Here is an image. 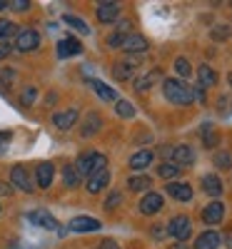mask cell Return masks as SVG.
<instances>
[{"mask_svg": "<svg viewBox=\"0 0 232 249\" xmlns=\"http://www.w3.org/2000/svg\"><path fill=\"white\" fill-rule=\"evenodd\" d=\"M10 182L18 187V190H23V192H33L35 190V184H33V179H30V175H28V170L23 167V164H18V167L10 170Z\"/></svg>", "mask_w": 232, "mask_h": 249, "instance_id": "277c9868", "label": "cell"}, {"mask_svg": "<svg viewBox=\"0 0 232 249\" xmlns=\"http://www.w3.org/2000/svg\"><path fill=\"white\" fill-rule=\"evenodd\" d=\"M197 77H200V85H215V82H217V72L213 70V68H210V65H202L200 70H197Z\"/></svg>", "mask_w": 232, "mask_h": 249, "instance_id": "603a6c76", "label": "cell"}, {"mask_svg": "<svg viewBox=\"0 0 232 249\" xmlns=\"http://www.w3.org/2000/svg\"><path fill=\"white\" fill-rule=\"evenodd\" d=\"M157 77H160V72H157V70H153L150 75H145V77H137V80H135V90H137V92L150 90V85H153V82H155Z\"/></svg>", "mask_w": 232, "mask_h": 249, "instance_id": "cb8c5ba5", "label": "cell"}, {"mask_svg": "<svg viewBox=\"0 0 232 249\" xmlns=\"http://www.w3.org/2000/svg\"><path fill=\"white\" fill-rule=\"evenodd\" d=\"M202 190H205L207 195H213V197H220V195H222V182H220V177H217V175H205V177H202Z\"/></svg>", "mask_w": 232, "mask_h": 249, "instance_id": "44dd1931", "label": "cell"}, {"mask_svg": "<svg viewBox=\"0 0 232 249\" xmlns=\"http://www.w3.org/2000/svg\"><path fill=\"white\" fill-rule=\"evenodd\" d=\"M190 232H193V224H190V219L187 217H173L170 219V224H167V234H173L175 239H180V242H185L187 237H190Z\"/></svg>", "mask_w": 232, "mask_h": 249, "instance_id": "7a4b0ae2", "label": "cell"}, {"mask_svg": "<svg viewBox=\"0 0 232 249\" xmlns=\"http://www.w3.org/2000/svg\"><path fill=\"white\" fill-rule=\"evenodd\" d=\"M97 127H100V117H97V115H90V117H88V122H85V127H82V135L90 137Z\"/></svg>", "mask_w": 232, "mask_h": 249, "instance_id": "4dcf8cb0", "label": "cell"}, {"mask_svg": "<svg viewBox=\"0 0 232 249\" xmlns=\"http://www.w3.org/2000/svg\"><path fill=\"white\" fill-rule=\"evenodd\" d=\"M175 72H177L180 77H187V75H190V62H187L185 57H177V60H175Z\"/></svg>", "mask_w": 232, "mask_h": 249, "instance_id": "1f68e13d", "label": "cell"}, {"mask_svg": "<svg viewBox=\"0 0 232 249\" xmlns=\"http://www.w3.org/2000/svg\"><path fill=\"white\" fill-rule=\"evenodd\" d=\"M122 202V195L120 192H110V197L108 199H105V210H108V212H113L115 210V207Z\"/></svg>", "mask_w": 232, "mask_h": 249, "instance_id": "d6a6232c", "label": "cell"}, {"mask_svg": "<svg viewBox=\"0 0 232 249\" xmlns=\"http://www.w3.org/2000/svg\"><path fill=\"white\" fill-rule=\"evenodd\" d=\"M215 164H217L220 170H227L230 164H232V157H230L227 152H217V155H215Z\"/></svg>", "mask_w": 232, "mask_h": 249, "instance_id": "836d02e7", "label": "cell"}, {"mask_svg": "<svg viewBox=\"0 0 232 249\" xmlns=\"http://www.w3.org/2000/svg\"><path fill=\"white\" fill-rule=\"evenodd\" d=\"M0 195H13V187H8L5 182H0Z\"/></svg>", "mask_w": 232, "mask_h": 249, "instance_id": "7bdbcfd3", "label": "cell"}, {"mask_svg": "<svg viewBox=\"0 0 232 249\" xmlns=\"http://www.w3.org/2000/svg\"><path fill=\"white\" fill-rule=\"evenodd\" d=\"M13 77H15V72H13V70H5V72H3V80H0V85L8 88V82H10Z\"/></svg>", "mask_w": 232, "mask_h": 249, "instance_id": "60d3db41", "label": "cell"}, {"mask_svg": "<svg viewBox=\"0 0 232 249\" xmlns=\"http://www.w3.org/2000/svg\"><path fill=\"white\" fill-rule=\"evenodd\" d=\"M28 217H30L33 224L43 227V230H55V227H58V222L53 219V214H48L45 210H35V212H30Z\"/></svg>", "mask_w": 232, "mask_h": 249, "instance_id": "9a60e30c", "label": "cell"}, {"mask_svg": "<svg viewBox=\"0 0 232 249\" xmlns=\"http://www.w3.org/2000/svg\"><path fill=\"white\" fill-rule=\"evenodd\" d=\"M95 157H97V152H88V155H82V157H77V164H75V170H77V175L80 177H90L93 175V167H95Z\"/></svg>", "mask_w": 232, "mask_h": 249, "instance_id": "2e32d148", "label": "cell"}, {"mask_svg": "<svg viewBox=\"0 0 232 249\" xmlns=\"http://www.w3.org/2000/svg\"><path fill=\"white\" fill-rule=\"evenodd\" d=\"M10 53H13V45L10 43H0V60H5Z\"/></svg>", "mask_w": 232, "mask_h": 249, "instance_id": "f35d334b", "label": "cell"}, {"mask_svg": "<svg viewBox=\"0 0 232 249\" xmlns=\"http://www.w3.org/2000/svg\"><path fill=\"white\" fill-rule=\"evenodd\" d=\"M35 95H38L35 85H28V88H25V92H23V105H33V100H35Z\"/></svg>", "mask_w": 232, "mask_h": 249, "instance_id": "e575fe53", "label": "cell"}, {"mask_svg": "<svg viewBox=\"0 0 232 249\" xmlns=\"http://www.w3.org/2000/svg\"><path fill=\"white\" fill-rule=\"evenodd\" d=\"M62 179H65L68 187H77L80 184V175L75 170V164H65V170H62Z\"/></svg>", "mask_w": 232, "mask_h": 249, "instance_id": "484cf974", "label": "cell"}, {"mask_svg": "<svg viewBox=\"0 0 232 249\" xmlns=\"http://www.w3.org/2000/svg\"><path fill=\"white\" fill-rule=\"evenodd\" d=\"M170 157H173V164H177V167H187V164L195 162V150L190 147V144H177V147L170 150Z\"/></svg>", "mask_w": 232, "mask_h": 249, "instance_id": "3957f363", "label": "cell"}, {"mask_svg": "<svg viewBox=\"0 0 232 249\" xmlns=\"http://www.w3.org/2000/svg\"><path fill=\"white\" fill-rule=\"evenodd\" d=\"M15 10H28L30 8V3H28V0H13V3H10Z\"/></svg>", "mask_w": 232, "mask_h": 249, "instance_id": "ab89813d", "label": "cell"}, {"mask_svg": "<svg viewBox=\"0 0 232 249\" xmlns=\"http://www.w3.org/2000/svg\"><path fill=\"white\" fill-rule=\"evenodd\" d=\"M122 50H128V53H145L147 50V40L142 35H125L122 40Z\"/></svg>", "mask_w": 232, "mask_h": 249, "instance_id": "5bb4252c", "label": "cell"}, {"mask_svg": "<svg viewBox=\"0 0 232 249\" xmlns=\"http://www.w3.org/2000/svg\"><path fill=\"white\" fill-rule=\"evenodd\" d=\"M15 28H13V23L10 20H0V37H5V35H10Z\"/></svg>", "mask_w": 232, "mask_h": 249, "instance_id": "74e56055", "label": "cell"}, {"mask_svg": "<svg viewBox=\"0 0 232 249\" xmlns=\"http://www.w3.org/2000/svg\"><path fill=\"white\" fill-rule=\"evenodd\" d=\"M122 40H125V35H122V33H115V35L108 37V45H110V48H122Z\"/></svg>", "mask_w": 232, "mask_h": 249, "instance_id": "8d00e7d4", "label": "cell"}, {"mask_svg": "<svg viewBox=\"0 0 232 249\" xmlns=\"http://www.w3.org/2000/svg\"><path fill=\"white\" fill-rule=\"evenodd\" d=\"M100 249H120V247H117V244H115L113 239H105V242L100 244Z\"/></svg>", "mask_w": 232, "mask_h": 249, "instance_id": "b9f144b4", "label": "cell"}, {"mask_svg": "<svg viewBox=\"0 0 232 249\" xmlns=\"http://www.w3.org/2000/svg\"><path fill=\"white\" fill-rule=\"evenodd\" d=\"M167 230H162V227H155V230H153V237H162Z\"/></svg>", "mask_w": 232, "mask_h": 249, "instance_id": "f6af8a7d", "label": "cell"}, {"mask_svg": "<svg viewBox=\"0 0 232 249\" xmlns=\"http://www.w3.org/2000/svg\"><path fill=\"white\" fill-rule=\"evenodd\" d=\"M62 20H65V23L70 25V28H75V30H80V33H90V28L85 25V20H82V18H75V15H62Z\"/></svg>", "mask_w": 232, "mask_h": 249, "instance_id": "83f0119b", "label": "cell"}, {"mask_svg": "<svg viewBox=\"0 0 232 249\" xmlns=\"http://www.w3.org/2000/svg\"><path fill=\"white\" fill-rule=\"evenodd\" d=\"M202 140H205V147H215V144H217V132L213 130V124H205V127H202Z\"/></svg>", "mask_w": 232, "mask_h": 249, "instance_id": "f546056e", "label": "cell"}, {"mask_svg": "<svg viewBox=\"0 0 232 249\" xmlns=\"http://www.w3.org/2000/svg\"><path fill=\"white\" fill-rule=\"evenodd\" d=\"M40 45V35L35 33V30H23L18 35V40L13 43V48H18L20 53H30V50H35Z\"/></svg>", "mask_w": 232, "mask_h": 249, "instance_id": "5b68a950", "label": "cell"}, {"mask_svg": "<svg viewBox=\"0 0 232 249\" xmlns=\"http://www.w3.org/2000/svg\"><path fill=\"white\" fill-rule=\"evenodd\" d=\"M108 182H110V172H108V170H102V172H95V175H90V179H88V192H90V195H97V192H102L105 187H108Z\"/></svg>", "mask_w": 232, "mask_h": 249, "instance_id": "7c38bea8", "label": "cell"}, {"mask_svg": "<svg viewBox=\"0 0 232 249\" xmlns=\"http://www.w3.org/2000/svg\"><path fill=\"white\" fill-rule=\"evenodd\" d=\"M167 195H173L177 202H190L193 199V187L185 182H173V184H167Z\"/></svg>", "mask_w": 232, "mask_h": 249, "instance_id": "8fae6325", "label": "cell"}, {"mask_svg": "<svg viewBox=\"0 0 232 249\" xmlns=\"http://www.w3.org/2000/svg\"><path fill=\"white\" fill-rule=\"evenodd\" d=\"M53 164L50 162H43V164H38V170H35V179H38V187L40 190H48V187L53 184Z\"/></svg>", "mask_w": 232, "mask_h": 249, "instance_id": "9c48e42d", "label": "cell"}, {"mask_svg": "<svg viewBox=\"0 0 232 249\" xmlns=\"http://www.w3.org/2000/svg\"><path fill=\"white\" fill-rule=\"evenodd\" d=\"M100 222L97 219H93V217H75L73 222H70V230L73 232H97L100 230Z\"/></svg>", "mask_w": 232, "mask_h": 249, "instance_id": "4fadbf2b", "label": "cell"}, {"mask_svg": "<svg viewBox=\"0 0 232 249\" xmlns=\"http://www.w3.org/2000/svg\"><path fill=\"white\" fill-rule=\"evenodd\" d=\"M157 175L165 177V179H173V177L180 175V167H177V164H173V162H165V164H160V167H157Z\"/></svg>", "mask_w": 232, "mask_h": 249, "instance_id": "4316f807", "label": "cell"}, {"mask_svg": "<svg viewBox=\"0 0 232 249\" xmlns=\"http://www.w3.org/2000/svg\"><path fill=\"white\" fill-rule=\"evenodd\" d=\"M225 244L232 249V230H227V232H225Z\"/></svg>", "mask_w": 232, "mask_h": 249, "instance_id": "ee69618b", "label": "cell"}, {"mask_svg": "<svg viewBox=\"0 0 232 249\" xmlns=\"http://www.w3.org/2000/svg\"><path fill=\"white\" fill-rule=\"evenodd\" d=\"M80 53H82V45L73 37L62 40V43L58 45V57H70V55H80Z\"/></svg>", "mask_w": 232, "mask_h": 249, "instance_id": "ffe728a7", "label": "cell"}, {"mask_svg": "<svg viewBox=\"0 0 232 249\" xmlns=\"http://www.w3.org/2000/svg\"><path fill=\"white\" fill-rule=\"evenodd\" d=\"M150 162H153V152H150V150H140V152H135V155L130 157V167H133V170H145Z\"/></svg>", "mask_w": 232, "mask_h": 249, "instance_id": "7402d4cb", "label": "cell"}, {"mask_svg": "<svg viewBox=\"0 0 232 249\" xmlns=\"http://www.w3.org/2000/svg\"><path fill=\"white\" fill-rule=\"evenodd\" d=\"M220 242H222V237H220L217 232H205V234H200V237H197L195 249H217V247H220Z\"/></svg>", "mask_w": 232, "mask_h": 249, "instance_id": "ac0fdd59", "label": "cell"}, {"mask_svg": "<svg viewBox=\"0 0 232 249\" xmlns=\"http://www.w3.org/2000/svg\"><path fill=\"white\" fill-rule=\"evenodd\" d=\"M117 15H120L117 3H97V20L100 23H115Z\"/></svg>", "mask_w": 232, "mask_h": 249, "instance_id": "30bf717a", "label": "cell"}, {"mask_svg": "<svg viewBox=\"0 0 232 249\" xmlns=\"http://www.w3.org/2000/svg\"><path fill=\"white\" fill-rule=\"evenodd\" d=\"M75 122H77V110H75V107L62 110V112H55V115H53V124H55L58 130H62V132L70 130Z\"/></svg>", "mask_w": 232, "mask_h": 249, "instance_id": "8992f818", "label": "cell"}, {"mask_svg": "<svg viewBox=\"0 0 232 249\" xmlns=\"http://www.w3.org/2000/svg\"><path fill=\"white\" fill-rule=\"evenodd\" d=\"M135 70H137L135 62L122 60V62H117V65L113 68V75H115V80H130V77L135 75Z\"/></svg>", "mask_w": 232, "mask_h": 249, "instance_id": "d6986e66", "label": "cell"}, {"mask_svg": "<svg viewBox=\"0 0 232 249\" xmlns=\"http://www.w3.org/2000/svg\"><path fill=\"white\" fill-rule=\"evenodd\" d=\"M222 217H225V204H222V202H210L205 210H202L205 224H220Z\"/></svg>", "mask_w": 232, "mask_h": 249, "instance_id": "52a82bcc", "label": "cell"}, {"mask_svg": "<svg viewBox=\"0 0 232 249\" xmlns=\"http://www.w3.org/2000/svg\"><path fill=\"white\" fill-rule=\"evenodd\" d=\"M227 35H230L227 25H217V28H213V40H225Z\"/></svg>", "mask_w": 232, "mask_h": 249, "instance_id": "d590c367", "label": "cell"}, {"mask_svg": "<svg viewBox=\"0 0 232 249\" xmlns=\"http://www.w3.org/2000/svg\"><path fill=\"white\" fill-rule=\"evenodd\" d=\"M115 112L120 115V117H135V107L130 105V102L128 100H117V105H115Z\"/></svg>", "mask_w": 232, "mask_h": 249, "instance_id": "f1b7e54d", "label": "cell"}, {"mask_svg": "<svg viewBox=\"0 0 232 249\" xmlns=\"http://www.w3.org/2000/svg\"><path fill=\"white\" fill-rule=\"evenodd\" d=\"M162 92H165V97L170 100L173 105H193V100H195L190 85H185V82H180V80H165L162 82Z\"/></svg>", "mask_w": 232, "mask_h": 249, "instance_id": "6da1fadb", "label": "cell"}, {"mask_svg": "<svg viewBox=\"0 0 232 249\" xmlns=\"http://www.w3.org/2000/svg\"><path fill=\"white\" fill-rule=\"evenodd\" d=\"M227 82H230V88H232V75H230V77H227Z\"/></svg>", "mask_w": 232, "mask_h": 249, "instance_id": "7dc6e473", "label": "cell"}, {"mask_svg": "<svg viewBox=\"0 0 232 249\" xmlns=\"http://www.w3.org/2000/svg\"><path fill=\"white\" fill-rule=\"evenodd\" d=\"M160 210H162V195L147 192V195L142 197V202H140V212H142V214H155V212H160Z\"/></svg>", "mask_w": 232, "mask_h": 249, "instance_id": "ba28073f", "label": "cell"}, {"mask_svg": "<svg viewBox=\"0 0 232 249\" xmlns=\"http://www.w3.org/2000/svg\"><path fill=\"white\" fill-rule=\"evenodd\" d=\"M90 85H93V90H95V95H97L100 100H105V102H117V92H115L113 88H108L105 82L90 80Z\"/></svg>", "mask_w": 232, "mask_h": 249, "instance_id": "e0dca14e", "label": "cell"}, {"mask_svg": "<svg viewBox=\"0 0 232 249\" xmlns=\"http://www.w3.org/2000/svg\"><path fill=\"white\" fill-rule=\"evenodd\" d=\"M128 184H130L133 192H142V190H147L153 182H150V177H145V175H135V177L128 179Z\"/></svg>", "mask_w": 232, "mask_h": 249, "instance_id": "d4e9b609", "label": "cell"}, {"mask_svg": "<svg viewBox=\"0 0 232 249\" xmlns=\"http://www.w3.org/2000/svg\"><path fill=\"white\" fill-rule=\"evenodd\" d=\"M8 5H10V3H8V0H0V10H5Z\"/></svg>", "mask_w": 232, "mask_h": 249, "instance_id": "bcb514c9", "label": "cell"}]
</instances>
